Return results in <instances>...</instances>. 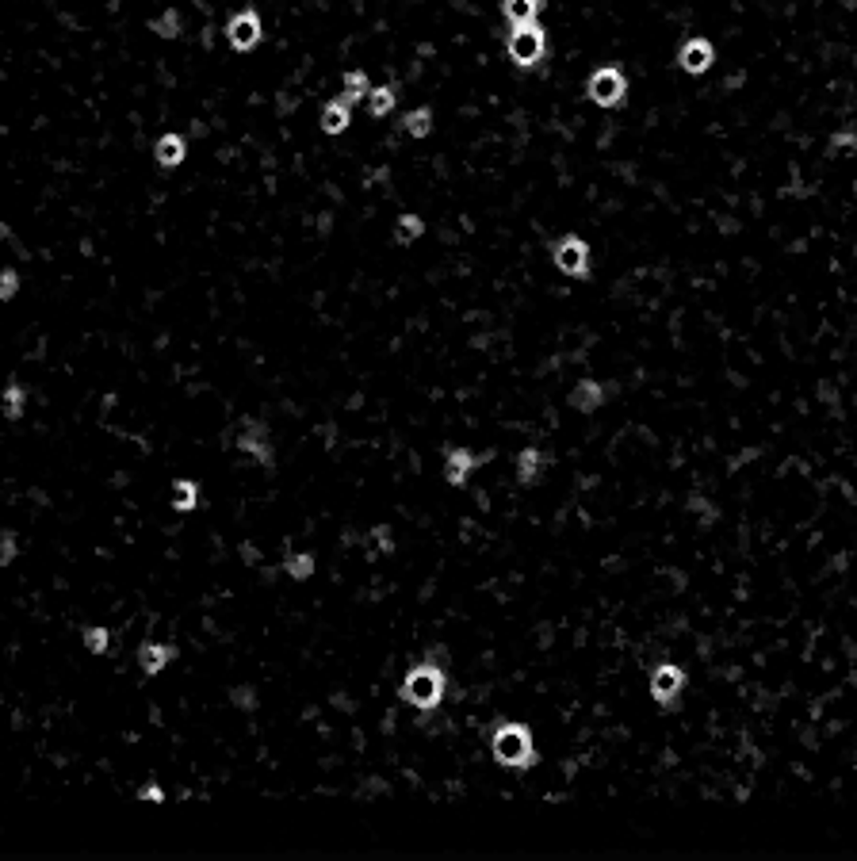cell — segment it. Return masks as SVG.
<instances>
[{"instance_id":"23","label":"cell","mask_w":857,"mask_h":861,"mask_svg":"<svg viewBox=\"0 0 857 861\" xmlns=\"http://www.w3.org/2000/svg\"><path fill=\"white\" fill-rule=\"evenodd\" d=\"M23 406H27V391L20 383H8L5 387V398H0V410H5L8 421H20L23 417Z\"/></svg>"},{"instance_id":"32","label":"cell","mask_w":857,"mask_h":861,"mask_svg":"<svg viewBox=\"0 0 857 861\" xmlns=\"http://www.w3.org/2000/svg\"><path fill=\"white\" fill-rule=\"evenodd\" d=\"M5 238H8V226H5V222H0V241H5Z\"/></svg>"},{"instance_id":"18","label":"cell","mask_w":857,"mask_h":861,"mask_svg":"<svg viewBox=\"0 0 857 861\" xmlns=\"http://www.w3.org/2000/svg\"><path fill=\"white\" fill-rule=\"evenodd\" d=\"M395 100H398V89H395V85H371V92H368V111H371L376 119H383V116H391Z\"/></svg>"},{"instance_id":"29","label":"cell","mask_w":857,"mask_h":861,"mask_svg":"<svg viewBox=\"0 0 857 861\" xmlns=\"http://www.w3.org/2000/svg\"><path fill=\"white\" fill-rule=\"evenodd\" d=\"M230 701H234L238 708H246V712H249V708H256V693H253L249 686H246V689L234 686V689H230Z\"/></svg>"},{"instance_id":"25","label":"cell","mask_w":857,"mask_h":861,"mask_svg":"<svg viewBox=\"0 0 857 861\" xmlns=\"http://www.w3.org/2000/svg\"><path fill=\"white\" fill-rule=\"evenodd\" d=\"M80 640H85V647L92 655H104L107 647H111V632L107 628H100V624H92V628H85L80 632Z\"/></svg>"},{"instance_id":"9","label":"cell","mask_w":857,"mask_h":861,"mask_svg":"<svg viewBox=\"0 0 857 861\" xmlns=\"http://www.w3.org/2000/svg\"><path fill=\"white\" fill-rule=\"evenodd\" d=\"M677 66H682L689 77H704L708 70L716 66V46L708 42L704 35H689L677 51Z\"/></svg>"},{"instance_id":"19","label":"cell","mask_w":857,"mask_h":861,"mask_svg":"<svg viewBox=\"0 0 857 861\" xmlns=\"http://www.w3.org/2000/svg\"><path fill=\"white\" fill-rule=\"evenodd\" d=\"M368 92H371L368 73H364V70H349V73H345L341 100H345V104H360V100H368Z\"/></svg>"},{"instance_id":"26","label":"cell","mask_w":857,"mask_h":861,"mask_svg":"<svg viewBox=\"0 0 857 861\" xmlns=\"http://www.w3.org/2000/svg\"><path fill=\"white\" fill-rule=\"evenodd\" d=\"M15 556H20V544H15V532H0V566L15 563Z\"/></svg>"},{"instance_id":"31","label":"cell","mask_w":857,"mask_h":861,"mask_svg":"<svg viewBox=\"0 0 857 861\" xmlns=\"http://www.w3.org/2000/svg\"><path fill=\"white\" fill-rule=\"evenodd\" d=\"M843 145H857V135H853V131H843V135L831 138V150H843Z\"/></svg>"},{"instance_id":"24","label":"cell","mask_w":857,"mask_h":861,"mask_svg":"<svg viewBox=\"0 0 857 861\" xmlns=\"http://www.w3.org/2000/svg\"><path fill=\"white\" fill-rule=\"evenodd\" d=\"M150 27H154V35H157V39H176V35L184 31V15L176 12V8H165Z\"/></svg>"},{"instance_id":"14","label":"cell","mask_w":857,"mask_h":861,"mask_svg":"<svg viewBox=\"0 0 857 861\" xmlns=\"http://www.w3.org/2000/svg\"><path fill=\"white\" fill-rule=\"evenodd\" d=\"M154 157H157V165H161V169H176V165H184V157H188V142H184V135H161L157 145H154Z\"/></svg>"},{"instance_id":"28","label":"cell","mask_w":857,"mask_h":861,"mask_svg":"<svg viewBox=\"0 0 857 861\" xmlns=\"http://www.w3.org/2000/svg\"><path fill=\"white\" fill-rule=\"evenodd\" d=\"M371 540H376V544H379V556H391V551H395V540H391V529H387V525H376V529H371Z\"/></svg>"},{"instance_id":"7","label":"cell","mask_w":857,"mask_h":861,"mask_svg":"<svg viewBox=\"0 0 857 861\" xmlns=\"http://www.w3.org/2000/svg\"><path fill=\"white\" fill-rule=\"evenodd\" d=\"M226 39H230V46H234L238 54L253 51V46L265 39L261 12H256V8H241V12H234V15H230V23H226Z\"/></svg>"},{"instance_id":"13","label":"cell","mask_w":857,"mask_h":861,"mask_svg":"<svg viewBox=\"0 0 857 861\" xmlns=\"http://www.w3.org/2000/svg\"><path fill=\"white\" fill-rule=\"evenodd\" d=\"M567 402H571V410H578V414H593V410H601V406H605V387L597 379H582V383L571 387Z\"/></svg>"},{"instance_id":"30","label":"cell","mask_w":857,"mask_h":861,"mask_svg":"<svg viewBox=\"0 0 857 861\" xmlns=\"http://www.w3.org/2000/svg\"><path fill=\"white\" fill-rule=\"evenodd\" d=\"M138 800H154V804H161V800H165V792H161L157 781H142V785H138Z\"/></svg>"},{"instance_id":"3","label":"cell","mask_w":857,"mask_h":861,"mask_svg":"<svg viewBox=\"0 0 857 861\" xmlns=\"http://www.w3.org/2000/svg\"><path fill=\"white\" fill-rule=\"evenodd\" d=\"M506 54L517 70H536L544 54H547V35H544V27L540 23H532V27H513L509 31V39H506Z\"/></svg>"},{"instance_id":"12","label":"cell","mask_w":857,"mask_h":861,"mask_svg":"<svg viewBox=\"0 0 857 861\" xmlns=\"http://www.w3.org/2000/svg\"><path fill=\"white\" fill-rule=\"evenodd\" d=\"M540 12H544V0H501V15H506L509 31L540 23Z\"/></svg>"},{"instance_id":"6","label":"cell","mask_w":857,"mask_h":861,"mask_svg":"<svg viewBox=\"0 0 857 861\" xmlns=\"http://www.w3.org/2000/svg\"><path fill=\"white\" fill-rule=\"evenodd\" d=\"M685 681H689V674H685L677 662H658L655 670H651L647 689H651V697H655L658 708H674V701H677V697H682V689H685Z\"/></svg>"},{"instance_id":"15","label":"cell","mask_w":857,"mask_h":861,"mask_svg":"<svg viewBox=\"0 0 857 861\" xmlns=\"http://www.w3.org/2000/svg\"><path fill=\"white\" fill-rule=\"evenodd\" d=\"M318 123H321V131H326V135H345L349 123H352V104H345L341 96H337V100H330L326 108H321Z\"/></svg>"},{"instance_id":"16","label":"cell","mask_w":857,"mask_h":861,"mask_svg":"<svg viewBox=\"0 0 857 861\" xmlns=\"http://www.w3.org/2000/svg\"><path fill=\"white\" fill-rule=\"evenodd\" d=\"M544 467H547V456L540 448H521V452H517V482H521V486L536 482L544 475Z\"/></svg>"},{"instance_id":"21","label":"cell","mask_w":857,"mask_h":861,"mask_svg":"<svg viewBox=\"0 0 857 861\" xmlns=\"http://www.w3.org/2000/svg\"><path fill=\"white\" fill-rule=\"evenodd\" d=\"M422 234H425V219L422 215H398V222H395V241H398V246H414Z\"/></svg>"},{"instance_id":"5","label":"cell","mask_w":857,"mask_h":861,"mask_svg":"<svg viewBox=\"0 0 857 861\" xmlns=\"http://www.w3.org/2000/svg\"><path fill=\"white\" fill-rule=\"evenodd\" d=\"M552 265L571 276V280H586L590 276V241L582 234H563L552 241Z\"/></svg>"},{"instance_id":"11","label":"cell","mask_w":857,"mask_h":861,"mask_svg":"<svg viewBox=\"0 0 857 861\" xmlns=\"http://www.w3.org/2000/svg\"><path fill=\"white\" fill-rule=\"evenodd\" d=\"M172 659H176V647H172V643H142V647H138V670H142L145 678H157Z\"/></svg>"},{"instance_id":"20","label":"cell","mask_w":857,"mask_h":861,"mask_svg":"<svg viewBox=\"0 0 857 861\" xmlns=\"http://www.w3.org/2000/svg\"><path fill=\"white\" fill-rule=\"evenodd\" d=\"M402 131H406L410 138H429V135H433V111H429V108L406 111V119H402Z\"/></svg>"},{"instance_id":"33","label":"cell","mask_w":857,"mask_h":861,"mask_svg":"<svg viewBox=\"0 0 857 861\" xmlns=\"http://www.w3.org/2000/svg\"><path fill=\"white\" fill-rule=\"evenodd\" d=\"M853 196H857V184H853Z\"/></svg>"},{"instance_id":"22","label":"cell","mask_w":857,"mask_h":861,"mask_svg":"<svg viewBox=\"0 0 857 861\" xmlns=\"http://www.w3.org/2000/svg\"><path fill=\"white\" fill-rule=\"evenodd\" d=\"M284 571H287L291 582H306L314 575V556L311 551H291V556L284 559Z\"/></svg>"},{"instance_id":"1","label":"cell","mask_w":857,"mask_h":861,"mask_svg":"<svg viewBox=\"0 0 857 861\" xmlns=\"http://www.w3.org/2000/svg\"><path fill=\"white\" fill-rule=\"evenodd\" d=\"M490 754L501 770L525 773L536 766V735H532V727L521 720H501L490 731Z\"/></svg>"},{"instance_id":"4","label":"cell","mask_w":857,"mask_h":861,"mask_svg":"<svg viewBox=\"0 0 857 861\" xmlns=\"http://www.w3.org/2000/svg\"><path fill=\"white\" fill-rule=\"evenodd\" d=\"M586 96L605 111L620 108L628 100V73L620 66H597L586 80Z\"/></svg>"},{"instance_id":"27","label":"cell","mask_w":857,"mask_h":861,"mask_svg":"<svg viewBox=\"0 0 857 861\" xmlns=\"http://www.w3.org/2000/svg\"><path fill=\"white\" fill-rule=\"evenodd\" d=\"M15 291H20V276H15L12 268H5L0 272V303H12Z\"/></svg>"},{"instance_id":"8","label":"cell","mask_w":857,"mask_h":861,"mask_svg":"<svg viewBox=\"0 0 857 861\" xmlns=\"http://www.w3.org/2000/svg\"><path fill=\"white\" fill-rule=\"evenodd\" d=\"M238 448L246 452V456H253L261 467H272V441H268L265 421H256V417L238 421Z\"/></svg>"},{"instance_id":"2","label":"cell","mask_w":857,"mask_h":861,"mask_svg":"<svg viewBox=\"0 0 857 861\" xmlns=\"http://www.w3.org/2000/svg\"><path fill=\"white\" fill-rule=\"evenodd\" d=\"M444 693H448V674L436 662H417L406 670V678H402V701L417 712L441 708Z\"/></svg>"},{"instance_id":"10","label":"cell","mask_w":857,"mask_h":861,"mask_svg":"<svg viewBox=\"0 0 857 861\" xmlns=\"http://www.w3.org/2000/svg\"><path fill=\"white\" fill-rule=\"evenodd\" d=\"M487 460H490V452H487V456H475L471 448H448L444 452V482L448 486H463L467 475H471L475 467H482Z\"/></svg>"},{"instance_id":"17","label":"cell","mask_w":857,"mask_h":861,"mask_svg":"<svg viewBox=\"0 0 857 861\" xmlns=\"http://www.w3.org/2000/svg\"><path fill=\"white\" fill-rule=\"evenodd\" d=\"M200 506V482L196 479H176L172 482V510L176 513H191Z\"/></svg>"}]
</instances>
